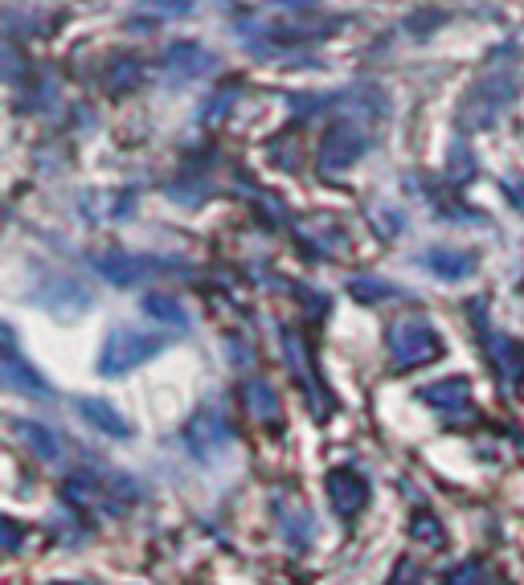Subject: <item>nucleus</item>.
<instances>
[{"mask_svg":"<svg viewBox=\"0 0 524 585\" xmlns=\"http://www.w3.org/2000/svg\"><path fill=\"white\" fill-rule=\"evenodd\" d=\"M508 193H512V205H516V209H524V180H512Z\"/></svg>","mask_w":524,"mask_h":585,"instance_id":"19","label":"nucleus"},{"mask_svg":"<svg viewBox=\"0 0 524 585\" xmlns=\"http://www.w3.org/2000/svg\"><path fill=\"white\" fill-rule=\"evenodd\" d=\"M369 152V135L365 127L357 123H340L324 135V148H320V164L324 172H344V168H353L361 156Z\"/></svg>","mask_w":524,"mask_h":585,"instance_id":"4","label":"nucleus"},{"mask_svg":"<svg viewBox=\"0 0 524 585\" xmlns=\"http://www.w3.org/2000/svg\"><path fill=\"white\" fill-rule=\"evenodd\" d=\"M328 500H332V508L340 516H357L365 508V500H369V495H365V479L357 471H348V467L328 471Z\"/></svg>","mask_w":524,"mask_h":585,"instance_id":"5","label":"nucleus"},{"mask_svg":"<svg viewBox=\"0 0 524 585\" xmlns=\"http://www.w3.org/2000/svg\"><path fill=\"white\" fill-rule=\"evenodd\" d=\"M230 438H234V430H230V418L222 410V401L209 397L201 410L193 414V422H189V446H193V455L201 463H213L230 446Z\"/></svg>","mask_w":524,"mask_h":585,"instance_id":"3","label":"nucleus"},{"mask_svg":"<svg viewBox=\"0 0 524 585\" xmlns=\"http://www.w3.org/2000/svg\"><path fill=\"white\" fill-rule=\"evenodd\" d=\"M164 66H168L172 78H197V74H205L213 66V54L197 41H177V45H168L164 50Z\"/></svg>","mask_w":524,"mask_h":585,"instance_id":"8","label":"nucleus"},{"mask_svg":"<svg viewBox=\"0 0 524 585\" xmlns=\"http://www.w3.org/2000/svg\"><path fill=\"white\" fill-rule=\"evenodd\" d=\"M426 266L434 270L439 279H467L471 270H475V258L467 254V250H447V246H439V250H430L426 254Z\"/></svg>","mask_w":524,"mask_h":585,"instance_id":"10","label":"nucleus"},{"mask_svg":"<svg viewBox=\"0 0 524 585\" xmlns=\"http://www.w3.org/2000/svg\"><path fill=\"white\" fill-rule=\"evenodd\" d=\"M479 573H484V569H479V561H471V565H463V573L451 577V585H475Z\"/></svg>","mask_w":524,"mask_h":585,"instance_id":"18","label":"nucleus"},{"mask_svg":"<svg viewBox=\"0 0 524 585\" xmlns=\"http://www.w3.org/2000/svg\"><path fill=\"white\" fill-rule=\"evenodd\" d=\"M414 536H418V540H430L434 549L443 545V532L434 528V520H430V516H418V520H414Z\"/></svg>","mask_w":524,"mask_h":585,"instance_id":"17","label":"nucleus"},{"mask_svg":"<svg viewBox=\"0 0 524 585\" xmlns=\"http://www.w3.org/2000/svg\"><path fill=\"white\" fill-rule=\"evenodd\" d=\"M140 9L152 17H164V21H177L197 9V0H140Z\"/></svg>","mask_w":524,"mask_h":585,"instance_id":"15","label":"nucleus"},{"mask_svg":"<svg viewBox=\"0 0 524 585\" xmlns=\"http://www.w3.org/2000/svg\"><path fill=\"white\" fill-rule=\"evenodd\" d=\"M95 270H99L107 283H115V287H131V283H144L148 275H156L160 262H152V258H131V254H103L95 262Z\"/></svg>","mask_w":524,"mask_h":585,"instance_id":"6","label":"nucleus"},{"mask_svg":"<svg viewBox=\"0 0 524 585\" xmlns=\"http://www.w3.org/2000/svg\"><path fill=\"white\" fill-rule=\"evenodd\" d=\"M78 414L91 422L95 430H103V434H111V438H127L131 434V426L123 422V414H115L107 401H95V397H82L78 401Z\"/></svg>","mask_w":524,"mask_h":585,"instance_id":"9","label":"nucleus"},{"mask_svg":"<svg viewBox=\"0 0 524 585\" xmlns=\"http://www.w3.org/2000/svg\"><path fill=\"white\" fill-rule=\"evenodd\" d=\"M168 348V336L164 332H144V328H115L99 352V373L103 377H123L127 369L144 365L156 352Z\"/></svg>","mask_w":524,"mask_h":585,"instance_id":"1","label":"nucleus"},{"mask_svg":"<svg viewBox=\"0 0 524 585\" xmlns=\"http://www.w3.org/2000/svg\"><path fill=\"white\" fill-rule=\"evenodd\" d=\"M439 352H443V340H439V332H434L430 320L410 315V320H398L389 328V356H393V365H398V369L430 365Z\"/></svg>","mask_w":524,"mask_h":585,"instance_id":"2","label":"nucleus"},{"mask_svg":"<svg viewBox=\"0 0 524 585\" xmlns=\"http://www.w3.org/2000/svg\"><path fill=\"white\" fill-rule=\"evenodd\" d=\"M246 401H250V414H254V418L271 422V426H279V422H283V405H279V397H275V389H271V385L250 381V385H246Z\"/></svg>","mask_w":524,"mask_h":585,"instance_id":"12","label":"nucleus"},{"mask_svg":"<svg viewBox=\"0 0 524 585\" xmlns=\"http://www.w3.org/2000/svg\"><path fill=\"white\" fill-rule=\"evenodd\" d=\"M144 307L156 315V320H168L172 328H185V324H189V311H185L177 299H172V295H148Z\"/></svg>","mask_w":524,"mask_h":585,"instance_id":"14","label":"nucleus"},{"mask_svg":"<svg viewBox=\"0 0 524 585\" xmlns=\"http://www.w3.org/2000/svg\"><path fill=\"white\" fill-rule=\"evenodd\" d=\"M353 295L365 299V303H377V299L402 295V291H398V287H389V283H377V279H353Z\"/></svg>","mask_w":524,"mask_h":585,"instance_id":"16","label":"nucleus"},{"mask_svg":"<svg viewBox=\"0 0 524 585\" xmlns=\"http://www.w3.org/2000/svg\"><path fill=\"white\" fill-rule=\"evenodd\" d=\"M426 405L430 410H439V414H471V385L463 377H447V381H434L422 389Z\"/></svg>","mask_w":524,"mask_h":585,"instance_id":"7","label":"nucleus"},{"mask_svg":"<svg viewBox=\"0 0 524 585\" xmlns=\"http://www.w3.org/2000/svg\"><path fill=\"white\" fill-rule=\"evenodd\" d=\"M21 438L37 450V459H46V463H58V459H62V438H58L50 426H41V422H21Z\"/></svg>","mask_w":524,"mask_h":585,"instance_id":"13","label":"nucleus"},{"mask_svg":"<svg viewBox=\"0 0 524 585\" xmlns=\"http://www.w3.org/2000/svg\"><path fill=\"white\" fill-rule=\"evenodd\" d=\"M5 381H9L13 389L29 393V397H50V385L41 381V377H37V373L25 365V360H21L17 352H9V356H5Z\"/></svg>","mask_w":524,"mask_h":585,"instance_id":"11","label":"nucleus"}]
</instances>
